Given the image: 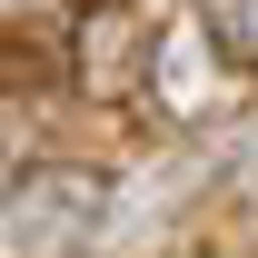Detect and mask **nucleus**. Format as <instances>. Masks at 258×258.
<instances>
[{
	"mask_svg": "<svg viewBox=\"0 0 258 258\" xmlns=\"http://www.w3.org/2000/svg\"><path fill=\"white\" fill-rule=\"evenodd\" d=\"M169 20H149V0H80L70 20V80L90 99H149V70H159Z\"/></svg>",
	"mask_w": 258,
	"mask_h": 258,
	"instance_id": "f257e3e1",
	"label": "nucleus"
},
{
	"mask_svg": "<svg viewBox=\"0 0 258 258\" xmlns=\"http://www.w3.org/2000/svg\"><path fill=\"white\" fill-rule=\"evenodd\" d=\"M149 99H169V119H199V109H228V60L199 20H169L159 70H149Z\"/></svg>",
	"mask_w": 258,
	"mask_h": 258,
	"instance_id": "f03ea898",
	"label": "nucleus"
}]
</instances>
